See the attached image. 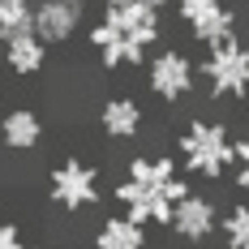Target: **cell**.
<instances>
[{"instance_id":"obj_1","label":"cell","mask_w":249,"mask_h":249,"mask_svg":"<svg viewBox=\"0 0 249 249\" xmlns=\"http://www.w3.org/2000/svg\"><path fill=\"white\" fill-rule=\"evenodd\" d=\"M159 39V9L150 4H103V22L90 30V43L107 69L138 65Z\"/></svg>"},{"instance_id":"obj_2","label":"cell","mask_w":249,"mask_h":249,"mask_svg":"<svg viewBox=\"0 0 249 249\" xmlns=\"http://www.w3.org/2000/svg\"><path fill=\"white\" fill-rule=\"evenodd\" d=\"M116 198L129 206V219H133V224H172L176 206L189 198V185H185V180H163V185H155V180H133V176H124L121 185H116Z\"/></svg>"},{"instance_id":"obj_3","label":"cell","mask_w":249,"mask_h":249,"mask_svg":"<svg viewBox=\"0 0 249 249\" xmlns=\"http://www.w3.org/2000/svg\"><path fill=\"white\" fill-rule=\"evenodd\" d=\"M180 155H185V168L194 176L219 180V176H228V168L236 163V142L228 138L224 124L198 121V124H189V133L180 138Z\"/></svg>"},{"instance_id":"obj_4","label":"cell","mask_w":249,"mask_h":249,"mask_svg":"<svg viewBox=\"0 0 249 249\" xmlns=\"http://www.w3.org/2000/svg\"><path fill=\"white\" fill-rule=\"evenodd\" d=\"M176 9H180L185 26L194 30V39L206 48H224L236 39V18L224 0H176Z\"/></svg>"},{"instance_id":"obj_5","label":"cell","mask_w":249,"mask_h":249,"mask_svg":"<svg viewBox=\"0 0 249 249\" xmlns=\"http://www.w3.org/2000/svg\"><path fill=\"white\" fill-rule=\"evenodd\" d=\"M202 73L211 82V95H232L241 99L249 90V43H224V48H211Z\"/></svg>"},{"instance_id":"obj_6","label":"cell","mask_w":249,"mask_h":249,"mask_svg":"<svg viewBox=\"0 0 249 249\" xmlns=\"http://www.w3.org/2000/svg\"><path fill=\"white\" fill-rule=\"evenodd\" d=\"M52 198L60 202L65 211H82V206L99 202V176H95V168H86L77 159L60 163L52 172Z\"/></svg>"},{"instance_id":"obj_7","label":"cell","mask_w":249,"mask_h":249,"mask_svg":"<svg viewBox=\"0 0 249 249\" xmlns=\"http://www.w3.org/2000/svg\"><path fill=\"white\" fill-rule=\"evenodd\" d=\"M82 13H86V0H39L35 30H39L43 43H65V39H73V30L82 26Z\"/></svg>"},{"instance_id":"obj_8","label":"cell","mask_w":249,"mask_h":249,"mask_svg":"<svg viewBox=\"0 0 249 249\" xmlns=\"http://www.w3.org/2000/svg\"><path fill=\"white\" fill-rule=\"evenodd\" d=\"M189 86H194V65H189V56H180V52H159V56L150 60V90H155L159 99H180V95H189Z\"/></svg>"},{"instance_id":"obj_9","label":"cell","mask_w":249,"mask_h":249,"mask_svg":"<svg viewBox=\"0 0 249 249\" xmlns=\"http://www.w3.org/2000/svg\"><path fill=\"white\" fill-rule=\"evenodd\" d=\"M211 228H215V202L211 198L189 194V198L176 206V215H172V232L176 236H185V241H206Z\"/></svg>"},{"instance_id":"obj_10","label":"cell","mask_w":249,"mask_h":249,"mask_svg":"<svg viewBox=\"0 0 249 249\" xmlns=\"http://www.w3.org/2000/svg\"><path fill=\"white\" fill-rule=\"evenodd\" d=\"M43 39H39V30H30V35H18V39H9L4 43V60H9V69L18 77H30L43 69Z\"/></svg>"},{"instance_id":"obj_11","label":"cell","mask_w":249,"mask_h":249,"mask_svg":"<svg viewBox=\"0 0 249 249\" xmlns=\"http://www.w3.org/2000/svg\"><path fill=\"white\" fill-rule=\"evenodd\" d=\"M99 121H103V133L107 138H133L138 124H142V107L133 99H112V103H103Z\"/></svg>"},{"instance_id":"obj_12","label":"cell","mask_w":249,"mask_h":249,"mask_svg":"<svg viewBox=\"0 0 249 249\" xmlns=\"http://www.w3.org/2000/svg\"><path fill=\"white\" fill-rule=\"evenodd\" d=\"M0 133H4V146L30 150V146H39V133H43V124H39V116H35V112L18 107V112H9V116H4Z\"/></svg>"},{"instance_id":"obj_13","label":"cell","mask_w":249,"mask_h":249,"mask_svg":"<svg viewBox=\"0 0 249 249\" xmlns=\"http://www.w3.org/2000/svg\"><path fill=\"white\" fill-rule=\"evenodd\" d=\"M95 249H146V236H142V224L133 219H107L95 236Z\"/></svg>"},{"instance_id":"obj_14","label":"cell","mask_w":249,"mask_h":249,"mask_svg":"<svg viewBox=\"0 0 249 249\" xmlns=\"http://www.w3.org/2000/svg\"><path fill=\"white\" fill-rule=\"evenodd\" d=\"M30 30H35V9L26 0H0V43L30 35Z\"/></svg>"},{"instance_id":"obj_15","label":"cell","mask_w":249,"mask_h":249,"mask_svg":"<svg viewBox=\"0 0 249 249\" xmlns=\"http://www.w3.org/2000/svg\"><path fill=\"white\" fill-rule=\"evenodd\" d=\"M172 172H176V168H172L168 155H159V159H133V163H129V176H133V180H155V185L176 180Z\"/></svg>"},{"instance_id":"obj_16","label":"cell","mask_w":249,"mask_h":249,"mask_svg":"<svg viewBox=\"0 0 249 249\" xmlns=\"http://www.w3.org/2000/svg\"><path fill=\"white\" fill-rule=\"evenodd\" d=\"M224 232H228V249H249V202L232 206V215L224 219Z\"/></svg>"},{"instance_id":"obj_17","label":"cell","mask_w":249,"mask_h":249,"mask_svg":"<svg viewBox=\"0 0 249 249\" xmlns=\"http://www.w3.org/2000/svg\"><path fill=\"white\" fill-rule=\"evenodd\" d=\"M236 185L249 189V138H245V142H236Z\"/></svg>"},{"instance_id":"obj_18","label":"cell","mask_w":249,"mask_h":249,"mask_svg":"<svg viewBox=\"0 0 249 249\" xmlns=\"http://www.w3.org/2000/svg\"><path fill=\"white\" fill-rule=\"evenodd\" d=\"M0 249H26L22 245V232L13 224H0Z\"/></svg>"},{"instance_id":"obj_19","label":"cell","mask_w":249,"mask_h":249,"mask_svg":"<svg viewBox=\"0 0 249 249\" xmlns=\"http://www.w3.org/2000/svg\"><path fill=\"white\" fill-rule=\"evenodd\" d=\"M103 4H150V9H163L168 0H103Z\"/></svg>"}]
</instances>
